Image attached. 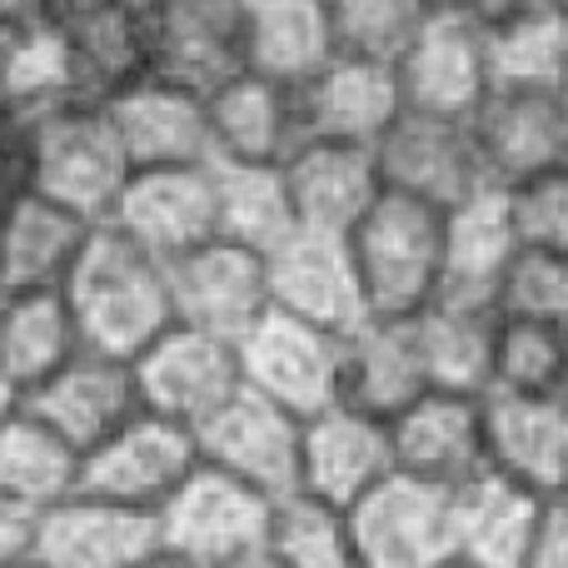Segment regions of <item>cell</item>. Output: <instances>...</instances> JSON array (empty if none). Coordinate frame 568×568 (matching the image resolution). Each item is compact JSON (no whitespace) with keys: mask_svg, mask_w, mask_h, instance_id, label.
Listing matches in <instances>:
<instances>
[{"mask_svg":"<svg viewBox=\"0 0 568 568\" xmlns=\"http://www.w3.org/2000/svg\"><path fill=\"white\" fill-rule=\"evenodd\" d=\"M250 70V10L235 0H160L150 6V75L215 95Z\"/></svg>","mask_w":568,"mask_h":568,"instance_id":"10","label":"cell"},{"mask_svg":"<svg viewBox=\"0 0 568 568\" xmlns=\"http://www.w3.org/2000/svg\"><path fill=\"white\" fill-rule=\"evenodd\" d=\"M200 459L255 484L270 499H284V494L300 489L304 419L284 404L265 399V394L245 389L200 429Z\"/></svg>","mask_w":568,"mask_h":568,"instance_id":"17","label":"cell"},{"mask_svg":"<svg viewBox=\"0 0 568 568\" xmlns=\"http://www.w3.org/2000/svg\"><path fill=\"white\" fill-rule=\"evenodd\" d=\"M135 568H195V564L180 559V554H170V549H160V554H150V559H140Z\"/></svg>","mask_w":568,"mask_h":568,"instance_id":"46","label":"cell"},{"mask_svg":"<svg viewBox=\"0 0 568 568\" xmlns=\"http://www.w3.org/2000/svg\"><path fill=\"white\" fill-rule=\"evenodd\" d=\"M36 529H40V514L16 504L10 494H0V568L36 554Z\"/></svg>","mask_w":568,"mask_h":568,"instance_id":"43","label":"cell"},{"mask_svg":"<svg viewBox=\"0 0 568 568\" xmlns=\"http://www.w3.org/2000/svg\"><path fill=\"white\" fill-rule=\"evenodd\" d=\"M55 36L65 45L80 105H110L150 75V10L130 0H60Z\"/></svg>","mask_w":568,"mask_h":568,"instance_id":"14","label":"cell"},{"mask_svg":"<svg viewBox=\"0 0 568 568\" xmlns=\"http://www.w3.org/2000/svg\"><path fill=\"white\" fill-rule=\"evenodd\" d=\"M344 344H349V334H334L324 324L270 310L240 339L245 389L265 394V399L294 409L300 419H310V414L344 399Z\"/></svg>","mask_w":568,"mask_h":568,"instance_id":"6","label":"cell"},{"mask_svg":"<svg viewBox=\"0 0 568 568\" xmlns=\"http://www.w3.org/2000/svg\"><path fill=\"white\" fill-rule=\"evenodd\" d=\"M160 554V519L120 509L95 494H70L65 504L40 514L36 559L50 568H135Z\"/></svg>","mask_w":568,"mask_h":568,"instance_id":"24","label":"cell"},{"mask_svg":"<svg viewBox=\"0 0 568 568\" xmlns=\"http://www.w3.org/2000/svg\"><path fill=\"white\" fill-rule=\"evenodd\" d=\"M394 474H399V459H394L389 419L359 409V404H329V409L304 419V494L329 499L339 509H359Z\"/></svg>","mask_w":568,"mask_h":568,"instance_id":"16","label":"cell"},{"mask_svg":"<svg viewBox=\"0 0 568 568\" xmlns=\"http://www.w3.org/2000/svg\"><path fill=\"white\" fill-rule=\"evenodd\" d=\"M564 379H568V329L499 314V329H494L489 394L544 399V394H564Z\"/></svg>","mask_w":568,"mask_h":568,"instance_id":"38","label":"cell"},{"mask_svg":"<svg viewBox=\"0 0 568 568\" xmlns=\"http://www.w3.org/2000/svg\"><path fill=\"white\" fill-rule=\"evenodd\" d=\"M339 55L329 0H260L250 10V70L300 90Z\"/></svg>","mask_w":568,"mask_h":568,"instance_id":"34","label":"cell"},{"mask_svg":"<svg viewBox=\"0 0 568 568\" xmlns=\"http://www.w3.org/2000/svg\"><path fill=\"white\" fill-rule=\"evenodd\" d=\"M524 250L514 230L509 190H479L469 205L449 210V235H444V294L449 304L499 314V290L514 255Z\"/></svg>","mask_w":568,"mask_h":568,"instance_id":"28","label":"cell"},{"mask_svg":"<svg viewBox=\"0 0 568 568\" xmlns=\"http://www.w3.org/2000/svg\"><path fill=\"white\" fill-rule=\"evenodd\" d=\"M399 65L359 55H334L314 80L300 85L304 140H344V145H379L404 115Z\"/></svg>","mask_w":568,"mask_h":568,"instance_id":"22","label":"cell"},{"mask_svg":"<svg viewBox=\"0 0 568 568\" xmlns=\"http://www.w3.org/2000/svg\"><path fill=\"white\" fill-rule=\"evenodd\" d=\"M130 6H145L150 10V6H160V0H130Z\"/></svg>","mask_w":568,"mask_h":568,"instance_id":"49","label":"cell"},{"mask_svg":"<svg viewBox=\"0 0 568 568\" xmlns=\"http://www.w3.org/2000/svg\"><path fill=\"white\" fill-rule=\"evenodd\" d=\"M499 314L559 324V329H568V255H559V250L524 245L519 255H514L509 275H504Z\"/></svg>","mask_w":568,"mask_h":568,"instance_id":"40","label":"cell"},{"mask_svg":"<svg viewBox=\"0 0 568 568\" xmlns=\"http://www.w3.org/2000/svg\"><path fill=\"white\" fill-rule=\"evenodd\" d=\"M414 324H419V349H424V364H429L434 389L489 394L494 329H499V314L434 300L424 314H414Z\"/></svg>","mask_w":568,"mask_h":568,"instance_id":"35","label":"cell"},{"mask_svg":"<svg viewBox=\"0 0 568 568\" xmlns=\"http://www.w3.org/2000/svg\"><path fill=\"white\" fill-rule=\"evenodd\" d=\"M215 180H220V235L225 240L260 250V255H275L284 240L300 230L284 165H230V160H215Z\"/></svg>","mask_w":568,"mask_h":568,"instance_id":"36","label":"cell"},{"mask_svg":"<svg viewBox=\"0 0 568 568\" xmlns=\"http://www.w3.org/2000/svg\"><path fill=\"white\" fill-rule=\"evenodd\" d=\"M469 125L494 190H519L524 180L568 165V90L494 85Z\"/></svg>","mask_w":568,"mask_h":568,"instance_id":"13","label":"cell"},{"mask_svg":"<svg viewBox=\"0 0 568 568\" xmlns=\"http://www.w3.org/2000/svg\"><path fill=\"white\" fill-rule=\"evenodd\" d=\"M140 394H145L150 414L185 424V429H205L225 404L245 394V364H240V344L220 339L195 324H170L155 344L135 359Z\"/></svg>","mask_w":568,"mask_h":568,"instance_id":"7","label":"cell"},{"mask_svg":"<svg viewBox=\"0 0 568 568\" xmlns=\"http://www.w3.org/2000/svg\"><path fill=\"white\" fill-rule=\"evenodd\" d=\"M95 220L75 215L70 205L30 190L6 220H0V294L65 290L80 255L95 240Z\"/></svg>","mask_w":568,"mask_h":568,"instance_id":"25","label":"cell"},{"mask_svg":"<svg viewBox=\"0 0 568 568\" xmlns=\"http://www.w3.org/2000/svg\"><path fill=\"white\" fill-rule=\"evenodd\" d=\"M489 464L539 499H568V399L489 394Z\"/></svg>","mask_w":568,"mask_h":568,"instance_id":"27","label":"cell"},{"mask_svg":"<svg viewBox=\"0 0 568 568\" xmlns=\"http://www.w3.org/2000/svg\"><path fill=\"white\" fill-rule=\"evenodd\" d=\"M444 235L449 210H434L409 195H384L349 235L354 270L369 314L414 320L444 294Z\"/></svg>","mask_w":568,"mask_h":568,"instance_id":"2","label":"cell"},{"mask_svg":"<svg viewBox=\"0 0 568 568\" xmlns=\"http://www.w3.org/2000/svg\"><path fill=\"white\" fill-rule=\"evenodd\" d=\"M85 349L140 359L175 320V280L170 260L150 255L115 225H100L65 284Z\"/></svg>","mask_w":568,"mask_h":568,"instance_id":"1","label":"cell"},{"mask_svg":"<svg viewBox=\"0 0 568 568\" xmlns=\"http://www.w3.org/2000/svg\"><path fill=\"white\" fill-rule=\"evenodd\" d=\"M36 409L45 424H55L80 454L100 449L110 434H120L130 419L145 414V394H140L135 359L100 349H80L60 374H50L30 399H16Z\"/></svg>","mask_w":568,"mask_h":568,"instance_id":"18","label":"cell"},{"mask_svg":"<svg viewBox=\"0 0 568 568\" xmlns=\"http://www.w3.org/2000/svg\"><path fill=\"white\" fill-rule=\"evenodd\" d=\"M175 280V320L210 329L220 339H245L270 310H275V290H270V255L235 240H210V245L190 250L170 265Z\"/></svg>","mask_w":568,"mask_h":568,"instance_id":"15","label":"cell"},{"mask_svg":"<svg viewBox=\"0 0 568 568\" xmlns=\"http://www.w3.org/2000/svg\"><path fill=\"white\" fill-rule=\"evenodd\" d=\"M429 384V364L419 349V324L389 320V314H369L359 329H349L344 344V399L359 409L394 419L414 399H424Z\"/></svg>","mask_w":568,"mask_h":568,"instance_id":"29","label":"cell"},{"mask_svg":"<svg viewBox=\"0 0 568 568\" xmlns=\"http://www.w3.org/2000/svg\"><path fill=\"white\" fill-rule=\"evenodd\" d=\"M230 568H280L270 554H255V559H240V564H230Z\"/></svg>","mask_w":568,"mask_h":568,"instance_id":"47","label":"cell"},{"mask_svg":"<svg viewBox=\"0 0 568 568\" xmlns=\"http://www.w3.org/2000/svg\"><path fill=\"white\" fill-rule=\"evenodd\" d=\"M6 404H10V399H6V394H0V409H6Z\"/></svg>","mask_w":568,"mask_h":568,"instance_id":"52","label":"cell"},{"mask_svg":"<svg viewBox=\"0 0 568 568\" xmlns=\"http://www.w3.org/2000/svg\"><path fill=\"white\" fill-rule=\"evenodd\" d=\"M270 290H275V310L294 314V320L324 324L334 334H349L369 320L349 235L294 230L270 255Z\"/></svg>","mask_w":568,"mask_h":568,"instance_id":"20","label":"cell"},{"mask_svg":"<svg viewBox=\"0 0 568 568\" xmlns=\"http://www.w3.org/2000/svg\"><path fill=\"white\" fill-rule=\"evenodd\" d=\"M284 180H290L300 230H324V235H354L359 220L389 195L379 155L344 140H304L284 160Z\"/></svg>","mask_w":568,"mask_h":568,"instance_id":"23","label":"cell"},{"mask_svg":"<svg viewBox=\"0 0 568 568\" xmlns=\"http://www.w3.org/2000/svg\"><path fill=\"white\" fill-rule=\"evenodd\" d=\"M6 568H50L45 559H36V554H30V559H16V564H6Z\"/></svg>","mask_w":568,"mask_h":568,"instance_id":"48","label":"cell"},{"mask_svg":"<svg viewBox=\"0 0 568 568\" xmlns=\"http://www.w3.org/2000/svg\"><path fill=\"white\" fill-rule=\"evenodd\" d=\"M105 115H110V125H115L120 145H125L135 170L210 165V160H215L210 100L175 85V80H160V75L135 80L130 90H120V95L110 100Z\"/></svg>","mask_w":568,"mask_h":568,"instance_id":"21","label":"cell"},{"mask_svg":"<svg viewBox=\"0 0 568 568\" xmlns=\"http://www.w3.org/2000/svg\"><path fill=\"white\" fill-rule=\"evenodd\" d=\"M554 499L489 469L459 489V559L474 568H524Z\"/></svg>","mask_w":568,"mask_h":568,"instance_id":"31","label":"cell"},{"mask_svg":"<svg viewBox=\"0 0 568 568\" xmlns=\"http://www.w3.org/2000/svg\"><path fill=\"white\" fill-rule=\"evenodd\" d=\"M429 6L434 10H459V16H474V20H494L509 6H519V0H429Z\"/></svg>","mask_w":568,"mask_h":568,"instance_id":"45","label":"cell"},{"mask_svg":"<svg viewBox=\"0 0 568 568\" xmlns=\"http://www.w3.org/2000/svg\"><path fill=\"white\" fill-rule=\"evenodd\" d=\"M509 210H514V230H519L524 245L568 255V165L509 190Z\"/></svg>","mask_w":568,"mask_h":568,"instance_id":"41","label":"cell"},{"mask_svg":"<svg viewBox=\"0 0 568 568\" xmlns=\"http://www.w3.org/2000/svg\"><path fill=\"white\" fill-rule=\"evenodd\" d=\"M270 559L280 568H364L359 539H354V514L329 499L294 489L275 504L270 524Z\"/></svg>","mask_w":568,"mask_h":568,"instance_id":"37","label":"cell"},{"mask_svg":"<svg viewBox=\"0 0 568 568\" xmlns=\"http://www.w3.org/2000/svg\"><path fill=\"white\" fill-rule=\"evenodd\" d=\"M399 474L439 489H469L494 469L489 464V394L429 389L389 419Z\"/></svg>","mask_w":568,"mask_h":568,"instance_id":"11","label":"cell"},{"mask_svg":"<svg viewBox=\"0 0 568 568\" xmlns=\"http://www.w3.org/2000/svg\"><path fill=\"white\" fill-rule=\"evenodd\" d=\"M444 568H474V564H464V559H454V564H444Z\"/></svg>","mask_w":568,"mask_h":568,"instance_id":"51","label":"cell"},{"mask_svg":"<svg viewBox=\"0 0 568 568\" xmlns=\"http://www.w3.org/2000/svg\"><path fill=\"white\" fill-rule=\"evenodd\" d=\"M80 349H85V339H80L65 290L0 294V394L10 404L30 399Z\"/></svg>","mask_w":568,"mask_h":568,"instance_id":"30","label":"cell"},{"mask_svg":"<svg viewBox=\"0 0 568 568\" xmlns=\"http://www.w3.org/2000/svg\"><path fill=\"white\" fill-rule=\"evenodd\" d=\"M399 85L409 110L469 120L494 90L484 20L459 16V10H434L429 26L409 45V55L399 60Z\"/></svg>","mask_w":568,"mask_h":568,"instance_id":"19","label":"cell"},{"mask_svg":"<svg viewBox=\"0 0 568 568\" xmlns=\"http://www.w3.org/2000/svg\"><path fill=\"white\" fill-rule=\"evenodd\" d=\"M125 240L145 245L150 255L170 260L220 240V180L210 165H155L135 170L120 195L115 215L105 220Z\"/></svg>","mask_w":568,"mask_h":568,"instance_id":"12","label":"cell"},{"mask_svg":"<svg viewBox=\"0 0 568 568\" xmlns=\"http://www.w3.org/2000/svg\"><path fill=\"white\" fill-rule=\"evenodd\" d=\"M275 504L255 484L215 469L200 459V469L175 489V499L155 514L160 549L180 554L195 568H230L240 559H255L270 549V524Z\"/></svg>","mask_w":568,"mask_h":568,"instance_id":"4","label":"cell"},{"mask_svg":"<svg viewBox=\"0 0 568 568\" xmlns=\"http://www.w3.org/2000/svg\"><path fill=\"white\" fill-rule=\"evenodd\" d=\"M379 175L389 195L424 200L434 210H459L479 190H494L484 175L474 125L464 115H434V110H404L389 135L374 145Z\"/></svg>","mask_w":568,"mask_h":568,"instance_id":"5","label":"cell"},{"mask_svg":"<svg viewBox=\"0 0 568 568\" xmlns=\"http://www.w3.org/2000/svg\"><path fill=\"white\" fill-rule=\"evenodd\" d=\"M564 399H568V379H564Z\"/></svg>","mask_w":568,"mask_h":568,"instance_id":"53","label":"cell"},{"mask_svg":"<svg viewBox=\"0 0 568 568\" xmlns=\"http://www.w3.org/2000/svg\"><path fill=\"white\" fill-rule=\"evenodd\" d=\"M494 85L568 90V6L564 0H519L484 20Z\"/></svg>","mask_w":568,"mask_h":568,"instance_id":"33","label":"cell"},{"mask_svg":"<svg viewBox=\"0 0 568 568\" xmlns=\"http://www.w3.org/2000/svg\"><path fill=\"white\" fill-rule=\"evenodd\" d=\"M80 474H85V454L55 424H45L26 404L0 409V494L45 514L80 494Z\"/></svg>","mask_w":568,"mask_h":568,"instance_id":"32","label":"cell"},{"mask_svg":"<svg viewBox=\"0 0 568 568\" xmlns=\"http://www.w3.org/2000/svg\"><path fill=\"white\" fill-rule=\"evenodd\" d=\"M524 568H568V499H554Z\"/></svg>","mask_w":568,"mask_h":568,"instance_id":"44","label":"cell"},{"mask_svg":"<svg viewBox=\"0 0 568 568\" xmlns=\"http://www.w3.org/2000/svg\"><path fill=\"white\" fill-rule=\"evenodd\" d=\"M235 6H245V10H255V6H260V0H235Z\"/></svg>","mask_w":568,"mask_h":568,"instance_id":"50","label":"cell"},{"mask_svg":"<svg viewBox=\"0 0 568 568\" xmlns=\"http://www.w3.org/2000/svg\"><path fill=\"white\" fill-rule=\"evenodd\" d=\"M564 6H568V0H564Z\"/></svg>","mask_w":568,"mask_h":568,"instance_id":"54","label":"cell"},{"mask_svg":"<svg viewBox=\"0 0 568 568\" xmlns=\"http://www.w3.org/2000/svg\"><path fill=\"white\" fill-rule=\"evenodd\" d=\"M354 514L364 568H444L459 559V494L394 474Z\"/></svg>","mask_w":568,"mask_h":568,"instance_id":"9","label":"cell"},{"mask_svg":"<svg viewBox=\"0 0 568 568\" xmlns=\"http://www.w3.org/2000/svg\"><path fill=\"white\" fill-rule=\"evenodd\" d=\"M195 469H200V434L145 409L120 434H110L100 449L85 454L80 494L110 499L120 509L160 514Z\"/></svg>","mask_w":568,"mask_h":568,"instance_id":"8","label":"cell"},{"mask_svg":"<svg viewBox=\"0 0 568 568\" xmlns=\"http://www.w3.org/2000/svg\"><path fill=\"white\" fill-rule=\"evenodd\" d=\"M334 36H339V55L384 60L399 65L419 30L429 26L434 6L429 0H329Z\"/></svg>","mask_w":568,"mask_h":568,"instance_id":"39","label":"cell"},{"mask_svg":"<svg viewBox=\"0 0 568 568\" xmlns=\"http://www.w3.org/2000/svg\"><path fill=\"white\" fill-rule=\"evenodd\" d=\"M210 140L230 165H284L304 145L300 90L255 70L235 75L210 95Z\"/></svg>","mask_w":568,"mask_h":568,"instance_id":"26","label":"cell"},{"mask_svg":"<svg viewBox=\"0 0 568 568\" xmlns=\"http://www.w3.org/2000/svg\"><path fill=\"white\" fill-rule=\"evenodd\" d=\"M36 190L30 170V125L16 115H0V220Z\"/></svg>","mask_w":568,"mask_h":568,"instance_id":"42","label":"cell"},{"mask_svg":"<svg viewBox=\"0 0 568 568\" xmlns=\"http://www.w3.org/2000/svg\"><path fill=\"white\" fill-rule=\"evenodd\" d=\"M30 170H36L40 195L60 200L95 225L115 215L120 195L135 175L105 105H65L36 120L30 125Z\"/></svg>","mask_w":568,"mask_h":568,"instance_id":"3","label":"cell"}]
</instances>
